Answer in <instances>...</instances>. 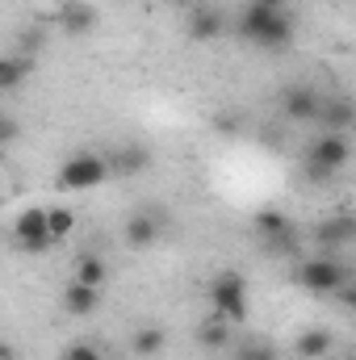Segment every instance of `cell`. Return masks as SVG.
<instances>
[{"label":"cell","instance_id":"6da1fadb","mask_svg":"<svg viewBox=\"0 0 356 360\" xmlns=\"http://www.w3.org/2000/svg\"><path fill=\"white\" fill-rule=\"evenodd\" d=\"M210 314L222 323H248V281L243 272H218L210 281Z\"/></svg>","mask_w":356,"mask_h":360},{"label":"cell","instance_id":"7a4b0ae2","mask_svg":"<svg viewBox=\"0 0 356 360\" xmlns=\"http://www.w3.org/2000/svg\"><path fill=\"white\" fill-rule=\"evenodd\" d=\"M344 281H352V272L336 256H310V260H298V269H293V285L314 297H331Z\"/></svg>","mask_w":356,"mask_h":360},{"label":"cell","instance_id":"3957f363","mask_svg":"<svg viewBox=\"0 0 356 360\" xmlns=\"http://www.w3.org/2000/svg\"><path fill=\"white\" fill-rule=\"evenodd\" d=\"M348 155H352V134L323 130V134L310 143V151H306V172L314 180H327L348 164Z\"/></svg>","mask_w":356,"mask_h":360},{"label":"cell","instance_id":"277c9868","mask_svg":"<svg viewBox=\"0 0 356 360\" xmlns=\"http://www.w3.org/2000/svg\"><path fill=\"white\" fill-rule=\"evenodd\" d=\"M109 176H113V172H109V160H105V155H96V151H76L72 160H63L55 184H59L63 193H89V188H101Z\"/></svg>","mask_w":356,"mask_h":360},{"label":"cell","instance_id":"5b68a950","mask_svg":"<svg viewBox=\"0 0 356 360\" xmlns=\"http://www.w3.org/2000/svg\"><path fill=\"white\" fill-rule=\"evenodd\" d=\"M160 231H164L160 210H134V214L126 218V226H122V243H126L130 252H147V248H155Z\"/></svg>","mask_w":356,"mask_h":360},{"label":"cell","instance_id":"8992f818","mask_svg":"<svg viewBox=\"0 0 356 360\" xmlns=\"http://www.w3.org/2000/svg\"><path fill=\"white\" fill-rule=\"evenodd\" d=\"M314 239H319V256H336V252L352 248V239H356L352 214H331V218H323L319 231H314Z\"/></svg>","mask_w":356,"mask_h":360},{"label":"cell","instance_id":"52a82bcc","mask_svg":"<svg viewBox=\"0 0 356 360\" xmlns=\"http://www.w3.org/2000/svg\"><path fill=\"white\" fill-rule=\"evenodd\" d=\"M96 21H101V13H96V4H89V0H72V4L55 8V25H59L68 38H84V34H92Z\"/></svg>","mask_w":356,"mask_h":360},{"label":"cell","instance_id":"ba28073f","mask_svg":"<svg viewBox=\"0 0 356 360\" xmlns=\"http://www.w3.org/2000/svg\"><path fill=\"white\" fill-rule=\"evenodd\" d=\"M184 34H189L193 42H218V38L227 34V17H222L218 8H210V4H197V8H189Z\"/></svg>","mask_w":356,"mask_h":360},{"label":"cell","instance_id":"9c48e42d","mask_svg":"<svg viewBox=\"0 0 356 360\" xmlns=\"http://www.w3.org/2000/svg\"><path fill=\"white\" fill-rule=\"evenodd\" d=\"M252 46H260V51H289V46H293V17H289L285 8H276L265 21V30L256 34Z\"/></svg>","mask_w":356,"mask_h":360},{"label":"cell","instance_id":"30bf717a","mask_svg":"<svg viewBox=\"0 0 356 360\" xmlns=\"http://www.w3.org/2000/svg\"><path fill=\"white\" fill-rule=\"evenodd\" d=\"M352 101L348 96H319V113H314V122L323 126V130H340V134H352Z\"/></svg>","mask_w":356,"mask_h":360},{"label":"cell","instance_id":"8fae6325","mask_svg":"<svg viewBox=\"0 0 356 360\" xmlns=\"http://www.w3.org/2000/svg\"><path fill=\"white\" fill-rule=\"evenodd\" d=\"M281 113L289 117V122H314V113H319V92L314 89H285L281 92Z\"/></svg>","mask_w":356,"mask_h":360},{"label":"cell","instance_id":"7c38bea8","mask_svg":"<svg viewBox=\"0 0 356 360\" xmlns=\"http://www.w3.org/2000/svg\"><path fill=\"white\" fill-rule=\"evenodd\" d=\"M331 348H336L331 327H310V331H302V335L293 340V356H302V360H327Z\"/></svg>","mask_w":356,"mask_h":360},{"label":"cell","instance_id":"4fadbf2b","mask_svg":"<svg viewBox=\"0 0 356 360\" xmlns=\"http://www.w3.org/2000/svg\"><path fill=\"white\" fill-rule=\"evenodd\" d=\"M96 306H101V289L80 285V281H72V285L63 289V310H68L72 319H89Z\"/></svg>","mask_w":356,"mask_h":360},{"label":"cell","instance_id":"5bb4252c","mask_svg":"<svg viewBox=\"0 0 356 360\" xmlns=\"http://www.w3.org/2000/svg\"><path fill=\"white\" fill-rule=\"evenodd\" d=\"M42 235H46V210L42 205H25L13 218V239L17 243H30V239H42Z\"/></svg>","mask_w":356,"mask_h":360},{"label":"cell","instance_id":"9a60e30c","mask_svg":"<svg viewBox=\"0 0 356 360\" xmlns=\"http://www.w3.org/2000/svg\"><path fill=\"white\" fill-rule=\"evenodd\" d=\"M147 168H151V151L139 147V143H126V147L113 155V164H109V172H122V176H139V172H147Z\"/></svg>","mask_w":356,"mask_h":360},{"label":"cell","instance_id":"2e32d148","mask_svg":"<svg viewBox=\"0 0 356 360\" xmlns=\"http://www.w3.org/2000/svg\"><path fill=\"white\" fill-rule=\"evenodd\" d=\"M164 348H168V335H164V327H155V323H151V327H139L134 340H130V352H134L139 360L160 356Z\"/></svg>","mask_w":356,"mask_h":360},{"label":"cell","instance_id":"e0dca14e","mask_svg":"<svg viewBox=\"0 0 356 360\" xmlns=\"http://www.w3.org/2000/svg\"><path fill=\"white\" fill-rule=\"evenodd\" d=\"M30 80V59L21 55H0V92H17Z\"/></svg>","mask_w":356,"mask_h":360},{"label":"cell","instance_id":"ac0fdd59","mask_svg":"<svg viewBox=\"0 0 356 360\" xmlns=\"http://www.w3.org/2000/svg\"><path fill=\"white\" fill-rule=\"evenodd\" d=\"M272 13H276V8H265V4H256V0H252V4H248V8L239 13V21H235V30H239V38H248V42H256V34L265 30V21L272 17Z\"/></svg>","mask_w":356,"mask_h":360},{"label":"cell","instance_id":"d6986e66","mask_svg":"<svg viewBox=\"0 0 356 360\" xmlns=\"http://www.w3.org/2000/svg\"><path fill=\"white\" fill-rule=\"evenodd\" d=\"M72 231H76V210H68V205H55V210H46V235H51L55 243L72 239Z\"/></svg>","mask_w":356,"mask_h":360},{"label":"cell","instance_id":"ffe728a7","mask_svg":"<svg viewBox=\"0 0 356 360\" xmlns=\"http://www.w3.org/2000/svg\"><path fill=\"white\" fill-rule=\"evenodd\" d=\"M197 340H201V348H231V323H222V319H214V314H205V323H201V331H197Z\"/></svg>","mask_w":356,"mask_h":360},{"label":"cell","instance_id":"44dd1931","mask_svg":"<svg viewBox=\"0 0 356 360\" xmlns=\"http://www.w3.org/2000/svg\"><path fill=\"white\" fill-rule=\"evenodd\" d=\"M252 226H256V235H260V239H272V235L289 231L293 222H289V214H281V210H272V205H265V210H256Z\"/></svg>","mask_w":356,"mask_h":360},{"label":"cell","instance_id":"7402d4cb","mask_svg":"<svg viewBox=\"0 0 356 360\" xmlns=\"http://www.w3.org/2000/svg\"><path fill=\"white\" fill-rule=\"evenodd\" d=\"M76 281H80V285H92V289H101V285L109 281L105 260H101V256H80V264H76Z\"/></svg>","mask_w":356,"mask_h":360},{"label":"cell","instance_id":"603a6c76","mask_svg":"<svg viewBox=\"0 0 356 360\" xmlns=\"http://www.w3.org/2000/svg\"><path fill=\"white\" fill-rule=\"evenodd\" d=\"M265 252L268 256H298V231L289 226V231H281V235L265 239Z\"/></svg>","mask_w":356,"mask_h":360},{"label":"cell","instance_id":"cb8c5ba5","mask_svg":"<svg viewBox=\"0 0 356 360\" xmlns=\"http://www.w3.org/2000/svg\"><path fill=\"white\" fill-rule=\"evenodd\" d=\"M235 360H281V356H276V348H268L265 340H248V344L235 348Z\"/></svg>","mask_w":356,"mask_h":360},{"label":"cell","instance_id":"d4e9b609","mask_svg":"<svg viewBox=\"0 0 356 360\" xmlns=\"http://www.w3.org/2000/svg\"><path fill=\"white\" fill-rule=\"evenodd\" d=\"M63 360H105V356H101V348H96V344H89V340H76V344H68Z\"/></svg>","mask_w":356,"mask_h":360},{"label":"cell","instance_id":"484cf974","mask_svg":"<svg viewBox=\"0 0 356 360\" xmlns=\"http://www.w3.org/2000/svg\"><path fill=\"white\" fill-rule=\"evenodd\" d=\"M17 130H21V126H17L13 117H0V147H8V143L17 139Z\"/></svg>","mask_w":356,"mask_h":360},{"label":"cell","instance_id":"4316f807","mask_svg":"<svg viewBox=\"0 0 356 360\" xmlns=\"http://www.w3.org/2000/svg\"><path fill=\"white\" fill-rule=\"evenodd\" d=\"M0 360H17V348H13V344H4V340H0Z\"/></svg>","mask_w":356,"mask_h":360},{"label":"cell","instance_id":"83f0119b","mask_svg":"<svg viewBox=\"0 0 356 360\" xmlns=\"http://www.w3.org/2000/svg\"><path fill=\"white\" fill-rule=\"evenodd\" d=\"M256 4H265V8H289V0H256Z\"/></svg>","mask_w":356,"mask_h":360},{"label":"cell","instance_id":"f1b7e54d","mask_svg":"<svg viewBox=\"0 0 356 360\" xmlns=\"http://www.w3.org/2000/svg\"><path fill=\"white\" fill-rule=\"evenodd\" d=\"M51 4H55V8H63V4H72V0H51Z\"/></svg>","mask_w":356,"mask_h":360},{"label":"cell","instance_id":"f546056e","mask_svg":"<svg viewBox=\"0 0 356 360\" xmlns=\"http://www.w3.org/2000/svg\"><path fill=\"white\" fill-rule=\"evenodd\" d=\"M0 205H4V197H0Z\"/></svg>","mask_w":356,"mask_h":360}]
</instances>
